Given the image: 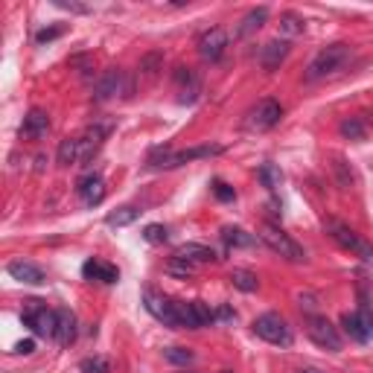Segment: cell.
Instances as JSON below:
<instances>
[{
    "mask_svg": "<svg viewBox=\"0 0 373 373\" xmlns=\"http://www.w3.org/2000/svg\"><path fill=\"white\" fill-rule=\"evenodd\" d=\"M222 146H196V149H186V152H169V149H154L149 154V167L152 169H175L181 164H190L199 158H213V154H222Z\"/></svg>",
    "mask_w": 373,
    "mask_h": 373,
    "instance_id": "1",
    "label": "cell"
},
{
    "mask_svg": "<svg viewBox=\"0 0 373 373\" xmlns=\"http://www.w3.org/2000/svg\"><path fill=\"white\" fill-rule=\"evenodd\" d=\"M350 58V47L347 44H330L324 50H318V56L309 61V68H306V79L309 82H318L324 76H332L335 70H341V65Z\"/></svg>",
    "mask_w": 373,
    "mask_h": 373,
    "instance_id": "2",
    "label": "cell"
},
{
    "mask_svg": "<svg viewBox=\"0 0 373 373\" xmlns=\"http://www.w3.org/2000/svg\"><path fill=\"white\" fill-rule=\"evenodd\" d=\"M324 231L330 233V239L332 242H338L345 251H350V254H356V257H362L364 263H373V245L370 242H364L350 225H345V222H338V219H327L324 222Z\"/></svg>",
    "mask_w": 373,
    "mask_h": 373,
    "instance_id": "3",
    "label": "cell"
},
{
    "mask_svg": "<svg viewBox=\"0 0 373 373\" xmlns=\"http://www.w3.org/2000/svg\"><path fill=\"white\" fill-rule=\"evenodd\" d=\"M254 332L263 341H268V345H274V347H289L292 345V327L286 324L283 315H277V312H263L254 321Z\"/></svg>",
    "mask_w": 373,
    "mask_h": 373,
    "instance_id": "4",
    "label": "cell"
},
{
    "mask_svg": "<svg viewBox=\"0 0 373 373\" xmlns=\"http://www.w3.org/2000/svg\"><path fill=\"white\" fill-rule=\"evenodd\" d=\"M129 93H132V79L120 68L105 70L100 76V82L93 85V100L97 103H111V100H120V97H129Z\"/></svg>",
    "mask_w": 373,
    "mask_h": 373,
    "instance_id": "5",
    "label": "cell"
},
{
    "mask_svg": "<svg viewBox=\"0 0 373 373\" xmlns=\"http://www.w3.org/2000/svg\"><path fill=\"white\" fill-rule=\"evenodd\" d=\"M260 239L271 248L274 254H280V257L289 260V263H303V260H306V251H303V248H300L286 231H280L277 225H263Z\"/></svg>",
    "mask_w": 373,
    "mask_h": 373,
    "instance_id": "6",
    "label": "cell"
},
{
    "mask_svg": "<svg viewBox=\"0 0 373 373\" xmlns=\"http://www.w3.org/2000/svg\"><path fill=\"white\" fill-rule=\"evenodd\" d=\"M143 306H146V312L154 318V321H161L164 327H172V330H181V321H178V300L161 295V292H154V289H146L143 292Z\"/></svg>",
    "mask_w": 373,
    "mask_h": 373,
    "instance_id": "7",
    "label": "cell"
},
{
    "mask_svg": "<svg viewBox=\"0 0 373 373\" xmlns=\"http://www.w3.org/2000/svg\"><path fill=\"white\" fill-rule=\"evenodd\" d=\"M23 324L41 338H56V312L47 309L41 300H26L23 306Z\"/></svg>",
    "mask_w": 373,
    "mask_h": 373,
    "instance_id": "8",
    "label": "cell"
},
{
    "mask_svg": "<svg viewBox=\"0 0 373 373\" xmlns=\"http://www.w3.org/2000/svg\"><path fill=\"white\" fill-rule=\"evenodd\" d=\"M178 321L181 330H201L216 324V309H210L204 300H178Z\"/></svg>",
    "mask_w": 373,
    "mask_h": 373,
    "instance_id": "9",
    "label": "cell"
},
{
    "mask_svg": "<svg viewBox=\"0 0 373 373\" xmlns=\"http://www.w3.org/2000/svg\"><path fill=\"white\" fill-rule=\"evenodd\" d=\"M306 335L312 338L318 347H324V350H330V353H338V350H341V332H338V327H332L330 318H324V315H309V318H306Z\"/></svg>",
    "mask_w": 373,
    "mask_h": 373,
    "instance_id": "10",
    "label": "cell"
},
{
    "mask_svg": "<svg viewBox=\"0 0 373 373\" xmlns=\"http://www.w3.org/2000/svg\"><path fill=\"white\" fill-rule=\"evenodd\" d=\"M280 117H283V105H280L277 100H260L251 111H248L245 126L251 132H268L280 122Z\"/></svg>",
    "mask_w": 373,
    "mask_h": 373,
    "instance_id": "11",
    "label": "cell"
},
{
    "mask_svg": "<svg viewBox=\"0 0 373 373\" xmlns=\"http://www.w3.org/2000/svg\"><path fill=\"white\" fill-rule=\"evenodd\" d=\"M196 47H199V56L204 61H219L225 56V50H228V33L222 26H210V29H204V33L199 36Z\"/></svg>",
    "mask_w": 373,
    "mask_h": 373,
    "instance_id": "12",
    "label": "cell"
},
{
    "mask_svg": "<svg viewBox=\"0 0 373 373\" xmlns=\"http://www.w3.org/2000/svg\"><path fill=\"white\" fill-rule=\"evenodd\" d=\"M175 90H178V103L181 105H193L201 93V79L193 68H178L175 70Z\"/></svg>",
    "mask_w": 373,
    "mask_h": 373,
    "instance_id": "13",
    "label": "cell"
},
{
    "mask_svg": "<svg viewBox=\"0 0 373 373\" xmlns=\"http://www.w3.org/2000/svg\"><path fill=\"white\" fill-rule=\"evenodd\" d=\"M111 129H114V122H111V120H105V122H93V126L85 132V137H79V149H82L79 161H90L93 154L100 152V146L105 143V137L111 135Z\"/></svg>",
    "mask_w": 373,
    "mask_h": 373,
    "instance_id": "14",
    "label": "cell"
},
{
    "mask_svg": "<svg viewBox=\"0 0 373 373\" xmlns=\"http://www.w3.org/2000/svg\"><path fill=\"white\" fill-rule=\"evenodd\" d=\"M9 277L18 280V283H26V286H41L44 283V271L36 266V263H29V260H12L6 266Z\"/></svg>",
    "mask_w": 373,
    "mask_h": 373,
    "instance_id": "15",
    "label": "cell"
},
{
    "mask_svg": "<svg viewBox=\"0 0 373 373\" xmlns=\"http://www.w3.org/2000/svg\"><path fill=\"white\" fill-rule=\"evenodd\" d=\"M73 338H76V315H73V309L61 306L56 309V341L61 347H68L73 345Z\"/></svg>",
    "mask_w": 373,
    "mask_h": 373,
    "instance_id": "16",
    "label": "cell"
},
{
    "mask_svg": "<svg viewBox=\"0 0 373 373\" xmlns=\"http://www.w3.org/2000/svg\"><path fill=\"white\" fill-rule=\"evenodd\" d=\"M47 132H50V117H47V111L33 108V111H29V114L23 117V126H21V135H23V137H29V140H41Z\"/></svg>",
    "mask_w": 373,
    "mask_h": 373,
    "instance_id": "17",
    "label": "cell"
},
{
    "mask_svg": "<svg viewBox=\"0 0 373 373\" xmlns=\"http://www.w3.org/2000/svg\"><path fill=\"white\" fill-rule=\"evenodd\" d=\"M286 56H289V44L277 38V41H268V44H263L257 58H260V65H263L266 70H277V68L286 61Z\"/></svg>",
    "mask_w": 373,
    "mask_h": 373,
    "instance_id": "18",
    "label": "cell"
},
{
    "mask_svg": "<svg viewBox=\"0 0 373 373\" xmlns=\"http://www.w3.org/2000/svg\"><path fill=\"white\" fill-rule=\"evenodd\" d=\"M172 257H181V260H186V263H193V266L216 263V251H213V248H207V245H201V242H186V245H181Z\"/></svg>",
    "mask_w": 373,
    "mask_h": 373,
    "instance_id": "19",
    "label": "cell"
},
{
    "mask_svg": "<svg viewBox=\"0 0 373 373\" xmlns=\"http://www.w3.org/2000/svg\"><path fill=\"white\" fill-rule=\"evenodd\" d=\"M76 193H79V199L85 201V204H100L103 199H105V181L100 178V175H85L82 181H79V186H76Z\"/></svg>",
    "mask_w": 373,
    "mask_h": 373,
    "instance_id": "20",
    "label": "cell"
},
{
    "mask_svg": "<svg viewBox=\"0 0 373 373\" xmlns=\"http://www.w3.org/2000/svg\"><path fill=\"white\" fill-rule=\"evenodd\" d=\"M82 274H85L88 280H100V283H117V277H120V271H117L114 266L100 263V260H88V263L82 266Z\"/></svg>",
    "mask_w": 373,
    "mask_h": 373,
    "instance_id": "21",
    "label": "cell"
},
{
    "mask_svg": "<svg viewBox=\"0 0 373 373\" xmlns=\"http://www.w3.org/2000/svg\"><path fill=\"white\" fill-rule=\"evenodd\" d=\"M222 239L228 248H254L257 245V236L248 233L245 228H236V225H225L222 228Z\"/></svg>",
    "mask_w": 373,
    "mask_h": 373,
    "instance_id": "22",
    "label": "cell"
},
{
    "mask_svg": "<svg viewBox=\"0 0 373 373\" xmlns=\"http://www.w3.org/2000/svg\"><path fill=\"white\" fill-rule=\"evenodd\" d=\"M266 21H268V9H266V6H257V9H251V12H248V15L239 21L236 36H239V38H248L251 33H257V29H260Z\"/></svg>",
    "mask_w": 373,
    "mask_h": 373,
    "instance_id": "23",
    "label": "cell"
},
{
    "mask_svg": "<svg viewBox=\"0 0 373 373\" xmlns=\"http://www.w3.org/2000/svg\"><path fill=\"white\" fill-rule=\"evenodd\" d=\"M341 327H345V332L353 341H359V345L370 341V332H367V327H364V321H362L359 312H345V315H341Z\"/></svg>",
    "mask_w": 373,
    "mask_h": 373,
    "instance_id": "24",
    "label": "cell"
},
{
    "mask_svg": "<svg viewBox=\"0 0 373 373\" xmlns=\"http://www.w3.org/2000/svg\"><path fill=\"white\" fill-rule=\"evenodd\" d=\"M79 154H82V149H79V137H65V140L58 143L56 164H58V167H70V164L79 161Z\"/></svg>",
    "mask_w": 373,
    "mask_h": 373,
    "instance_id": "25",
    "label": "cell"
},
{
    "mask_svg": "<svg viewBox=\"0 0 373 373\" xmlns=\"http://www.w3.org/2000/svg\"><path fill=\"white\" fill-rule=\"evenodd\" d=\"M137 216H140V210L132 207V204H126V207H117L114 213H108L105 216V225L108 228H126V225L137 222Z\"/></svg>",
    "mask_w": 373,
    "mask_h": 373,
    "instance_id": "26",
    "label": "cell"
},
{
    "mask_svg": "<svg viewBox=\"0 0 373 373\" xmlns=\"http://www.w3.org/2000/svg\"><path fill=\"white\" fill-rule=\"evenodd\" d=\"M231 283H233L239 292H245V295H251V292L260 289L257 274H254V271H248V268H233V271H231Z\"/></svg>",
    "mask_w": 373,
    "mask_h": 373,
    "instance_id": "27",
    "label": "cell"
},
{
    "mask_svg": "<svg viewBox=\"0 0 373 373\" xmlns=\"http://www.w3.org/2000/svg\"><path fill=\"white\" fill-rule=\"evenodd\" d=\"M303 29H306V21L295 12H283L280 15V33H283L286 38H295V36H303Z\"/></svg>",
    "mask_w": 373,
    "mask_h": 373,
    "instance_id": "28",
    "label": "cell"
},
{
    "mask_svg": "<svg viewBox=\"0 0 373 373\" xmlns=\"http://www.w3.org/2000/svg\"><path fill=\"white\" fill-rule=\"evenodd\" d=\"M257 175H260L263 186H266V190H271V193L277 190L280 184H283V172H280V167H274V164H263Z\"/></svg>",
    "mask_w": 373,
    "mask_h": 373,
    "instance_id": "29",
    "label": "cell"
},
{
    "mask_svg": "<svg viewBox=\"0 0 373 373\" xmlns=\"http://www.w3.org/2000/svg\"><path fill=\"white\" fill-rule=\"evenodd\" d=\"M341 135L350 137V140H364L367 137V129H364V122L359 117H347V120H341Z\"/></svg>",
    "mask_w": 373,
    "mask_h": 373,
    "instance_id": "30",
    "label": "cell"
},
{
    "mask_svg": "<svg viewBox=\"0 0 373 373\" xmlns=\"http://www.w3.org/2000/svg\"><path fill=\"white\" fill-rule=\"evenodd\" d=\"M196 268H199V266L186 263V260H181V257H172V260L167 263V274H172V277H193Z\"/></svg>",
    "mask_w": 373,
    "mask_h": 373,
    "instance_id": "31",
    "label": "cell"
},
{
    "mask_svg": "<svg viewBox=\"0 0 373 373\" xmlns=\"http://www.w3.org/2000/svg\"><path fill=\"white\" fill-rule=\"evenodd\" d=\"M143 239L149 242V245H164L167 239H169V231H167V225H146L143 228Z\"/></svg>",
    "mask_w": 373,
    "mask_h": 373,
    "instance_id": "32",
    "label": "cell"
},
{
    "mask_svg": "<svg viewBox=\"0 0 373 373\" xmlns=\"http://www.w3.org/2000/svg\"><path fill=\"white\" fill-rule=\"evenodd\" d=\"M82 373H111V362L105 356H90L82 362Z\"/></svg>",
    "mask_w": 373,
    "mask_h": 373,
    "instance_id": "33",
    "label": "cell"
},
{
    "mask_svg": "<svg viewBox=\"0 0 373 373\" xmlns=\"http://www.w3.org/2000/svg\"><path fill=\"white\" fill-rule=\"evenodd\" d=\"M164 359L172 362V364H190L196 356H193V350H186V347H169V350H164Z\"/></svg>",
    "mask_w": 373,
    "mask_h": 373,
    "instance_id": "34",
    "label": "cell"
},
{
    "mask_svg": "<svg viewBox=\"0 0 373 373\" xmlns=\"http://www.w3.org/2000/svg\"><path fill=\"white\" fill-rule=\"evenodd\" d=\"M332 169H335V175H338V184H341V190H347V186H353V172L347 169L345 158H335Z\"/></svg>",
    "mask_w": 373,
    "mask_h": 373,
    "instance_id": "35",
    "label": "cell"
},
{
    "mask_svg": "<svg viewBox=\"0 0 373 373\" xmlns=\"http://www.w3.org/2000/svg\"><path fill=\"white\" fill-rule=\"evenodd\" d=\"M210 190H213V196L219 199V201H233V199H236L233 186H228V184H225V181H219V178L213 181V186H210Z\"/></svg>",
    "mask_w": 373,
    "mask_h": 373,
    "instance_id": "36",
    "label": "cell"
},
{
    "mask_svg": "<svg viewBox=\"0 0 373 373\" xmlns=\"http://www.w3.org/2000/svg\"><path fill=\"white\" fill-rule=\"evenodd\" d=\"M161 61H164L161 53H149V56L140 61V70H143L146 76H154V73H158V68H161Z\"/></svg>",
    "mask_w": 373,
    "mask_h": 373,
    "instance_id": "37",
    "label": "cell"
},
{
    "mask_svg": "<svg viewBox=\"0 0 373 373\" xmlns=\"http://www.w3.org/2000/svg\"><path fill=\"white\" fill-rule=\"evenodd\" d=\"M61 33H65V26H47V29H41V33L36 36V41H38V44H50V41H56Z\"/></svg>",
    "mask_w": 373,
    "mask_h": 373,
    "instance_id": "38",
    "label": "cell"
},
{
    "mask_svg": "<svg viewBox=\"0 0 373 373\" xmlns=\"http://www.w3.org/2000/svg\"><path fill=\"white\" fill-rule=\"evenodd\" d=\"M231 321H236V312L228 303H222L219 309H216V324H231Z\"/></svg>",
    "mask_w": 373,
    "mask_h": 373,
    "instance_id": "39",
    "label": "cell"
},
{
    "mask_svg": "<svg viewBox=\"0 0 373 373\" xmlns=\"http://www.w3.org/2000/svg\"><path fill=\"white\" fill-rule=\"evenodd\" d=\"M33 350H36V341L33 338H23V341H18V345H15V353H23V356L33 353Z\"/></svg>",
    "mask_w": 373,
    "mask_h": 373,
    "instance_id": "40",
    "label": "cell"
},
{
    "mask_svg": "<svg viewBox=\"0 0 373 373\" xmlns=\"http://www.w3.org/2000/svg\"><path fill=\"white\" fill-rule=\"evenodd\" d=\"M56 6H58V9H70V12H79V15H82V12H88V6H79V4H65V0H56Z\"/></svg>",
    "mask_w": 373,
    "mask_h": 373,
    "instance_id": "41",
    "label": "cell"
},
{
    "mask_svg": "<svg viewBox=\"0 0 373 373\" xmlns=\"http://www.w3.org/2000/svg\"><path fill=\"white\" fill-rule=\"evenodd\" d=\"M359 315H362V321H364V327H367V332L373 335V315H370V309H362V312H359Z\"/></svg>",
    "mask_w": 373,
    "mask_h": 373,
    "instance_id": "42",
    "label": "cell"
},
{
    "mask_svg": "<svg viewBox=\"0 0 373 373\" xmlns=\"http://www.w3.org/2000/svg\"><path fill=\"white\" fill-rule=\"evenodd\" d=\"M298 373H318V370H309V367H303V370H298Z\"/></svg>",
    "mask_w": 373,
    "mask_h": 373,
    "instance_id": "43",
    "label": "cell"
}]
</instances>
